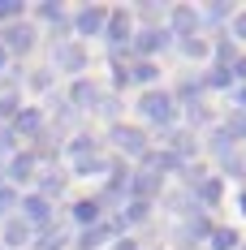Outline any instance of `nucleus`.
Wrapping results in <instances>:
<instances>
[{"label":"nucleus","mask_w":246,"mask_h":250,"mask_svg":"<svg viewBox=\"0 0 246 250\" xmlns=\"http://www.w3.org/2000/svg\"><path fill=\"white\" fill-rule=\"evenodd\" d=\"M138 112H143L151 125H173V117H177V100H173L169 91L151 86V91H143V100H138Z\"/></svg>","instance_id":"1"},{"label":"nucleus","mask_w":246,"mask_h":250,"mask_svg":"<svg viewBox=\"0 0 246 250\" xmlns=\"http://www.w3.org/2000/svg\"><path fill=\"white\" fill-rule=\"evenodd\" d=\"M108 138H112V147L125 151V155H147V129H138V125H125V121H112V129H108Z\"/></svg>","instance_id":"2"},{"label":"nucleus","mask_w":246,"mask_h":250,"mask_svg":"<svg viewBox=\"0 0 246 250\" xmlns=\"http://www.w3.org/2000/svg\"><path fill=\"white\" fill-rule=\"evenodd\" d=\"M35 39H39V30L30 22H9L4 30H0V48L9 52V56H22V52L35 48Z\"/></svg>","instance_id":"3"},{"label":"nucleus","mask_w":246,"mask_h":250,"mask_svg":"<svg viewBox=\"0 0 246 250\" xmlns=\"http://www.w3.org/2000/svg\"><path fill=\"white\" fill-rule=\"evenodd\" d=\"M104 35H108V43H112V48H125V43L134 39V18H130V9H108Z\"/></svg>","instance_id":"4"},{"label":"nucleus","mask_w":246,"mask_h":250,"mask_svg":"<svg viewBox=\"0 0 246 250\" xmlns=\"http://www.w3.org/2000/svg\"><path fill=\"white\" fill-rule=\"evenodd\" d=\"M39 177V160L30 155V151H18L9 164H4V181L9 186H22V181H35Z\"/></svg>","instance_id":"5"},{"label":"nucleus","mask_w":246,"mask_h":250,"mask_svg":"<svg viewBox=\"0 0 246 250\" xmlns=\"http://www.w3.org/2000/svg\"><path fill=\"white\" fill-rule=\"evenodd\" d=\"M18 207H22V220H26L30 229L52 225V203L44 199V194H26V199H18Z\"/></svg>","instance_id":"6"},{"label":"nucleus","mask_w":246,"mask_h":250,"mask_svg":"<svg viewBox=\"0 0 246 250\" xmlns=\"http://www.w3.org/2000/svg\"><path fill=\"white\" fill-rule=\"evenodd\" d=\"M199 22H203V13H199L195 4H177V9H169V26L181 35V39L199 35ZM173 30H169V35H173Z\"/></svg>","instance_id":"7"},{"label":"nucleus","mask_w":246,"mask_h":250,"mask_svg":"<svg viewBox=\"0 0 246 250\" xmlns=\"http://www.w3.org/2000/svg\"><path fill=\"white\" fill-rule=\"evenodd\" d=\"M160 186H164V177L151 173V168H138V173H130V194L138 203H151L156 194H160Z\"/></svg>","instance_id":"8"},{"label":"nucleus","mask_w":246,"mask_h":250,"mask_svg":"<svg viewBox=\"0 0 246 250\" xmlns=\"http://www.w3.org/2000/svg\"><path fill=\"white\" fill-rule=\"evenodd\" d=\"M130 43H134V52H138V61H151V56H156L160 48H169V30L151 26V30H138Z\"/></svg>","instance_id":"9"},{"label":"nucleus","mask_w":246,"mask_h":250,"mask_svg":"<svg viewBox=\"0 0 246 250\" xmlns=\"http://www.w3.org/2000/svg\"><path fill=\"white\" fill-rule=\"evenodd\" d=\"M56 65H61L65 74H82V69H87V48H82L78 39L56 43Z\"/></svg>","instance_id":"10"},{"label":"nucleus","mask_w":246,"mask_h":250,"mask_svg":"<svg viewBox=\"0 0 246 250\" xmlns=\"http://www.w3.org/2000/svg\"><path fill=\"white\" fill-rule=\"evenodd\" d=\"M13 138H39L44 134V112L39 108H18V117H13Z\"/></svg>","instance_id":"11"},{"label":"nucleus","mask_w":246,"mask_h":250,"mask_svg":"<svg viewBox=\"0 0 246 250\" xmlns=\"http://www.w3.org/2000/svg\"><path fill=\"white\" fill-rule=\"evenodd\" d=\"M0 242H4L9 250H22V246L35 242V229L26 225L22 216H9V220H4V233H0Z\"/></svg>","instance_id":"12"},{"label":"nucleus","mask_w":246,"mask_h":250,"mask_svg":"<svg viewBox=\"0 0 246 250\" xmlns=\"http://www.w3.org/2000/svg\"><path fill=\"white\" fill-rule=\"evenodd\" d=\"M104 22H108V9L104 4H87V9H78L74 30L78 35H104Z\"/></svg>","instance_id":"13"},{"label":"nucleus","mask_w":246,"mask_h":250,"mask_svg":"<svg viewBox=\"0 0 246 250\" xmlns=\"http://www.w3.org/2000/svg\"><path fill=\"white\" fill-rule=\"evenodd\" d=\"M65 104H69V108H95L99 104V86L91 82V78H78L74 86H69V100Z\"/></svg>","instance_id":"14"},{"label":"nucleus","mask_w":246,"mask_h":250,"mask_svg":"<svg viewBox=\"0 0 246 250\" xmlns=\"http://www.w3.org/2000/svg\"><path fill=\"white\" fill-rule=\"evenodd\" d=\"M164 143H169V151L181 160V164L199 151V143H195V134H190V129H169V134H164Z\"/></svg>","instance_id":"15"},{"label":"nucleus","mask_w":246,"mask_h":250,"mask_svg":"<svg viewBox=\"0 0 246 250\" xmlns=\"http://www.w3.org/2000/svg\"><path fill=\"white\" fill-rule=\"evenodd\" d=\"M112 160H104L99 151H87V155H74V173L78 177H95V173H108Z\"/></svg>","instance_id":"16"},{"label":"nucleus","mask_w":246,"mask_h":250,"mask_svg":"<svg viewBox=\"0 0 246 250\" xmlns=\"http://www.w3.org/2000/svg\"><path fill=\"white\" fill-rule=\"evenodd\" d=\"M65 242H69V233H65L61 225H44V229H35V246H39V250H61Z\"/></svg>","instance_id":"17"},{"label":"nucleus","mask_w":246,"mask_h":250,"mask_svg":"<svg viewBox=\"0 0 246 250\" xmlns=\"http://www.w3.org/2000/svg\"><path fill=\"white\" fill-rule=\"evenodd\" d=\"M108 237H112V225H108V220H104V225H91V229L78 233V250H95V246H104Z\"/></svg>","instance_id":"18"},{"label":"nucleus","mask_w":246,"mask_h":250,"mask_svg":"<svg viewBox=\"0 0 246 250\" xmlns=\"http://www.w3.org/2000/svg\"><path fill=\"white\" fill-rule=\"evenodd\" d=\"M99 207H104L99 199H78V203H74V220H78L82 229L99 225Z\"/></svg>","instance_id":"19"},{"label":"nucleus","mask_w":246,"mask_h":250,"mask_svg":"<svg viewBox=\"0 0 246 250\" xmlns=\"http://www.w3.org/2000/svg\"><path fill=\"white\" fill-rule=\"evenodd\" d=\"M39 194L44 199H56V194H65V173H56V168H48V173H39Z\"/></svg>","instance_id":"20"},{"label":"nucleus","mask_w":246,"mask_h":250,"mask_svg":"<svg viewBox=\"0 0 246 250\" xmlns=\"http://www.w3.org/2000/svg\"><path fill=\"white\" fill-rule=\"evenodd\" d=\"M207 242H212V250H238V229H229V225H216L212 233H207Z\"/></svg>","instance_id":"21"},{"label":"nucleus","mask_w":246,"mask_h":250,"mask_svg":"<svg viewBox=\"0 0 246 250\" xmlns=\"http://www.w3.org/2000/svg\"><path fill=\"white\" fill-rule=\"evenodd\" d=\"M195 194H199V203H207V207H216V203H221V194H224L221 177H203V181L195 186Z\"/></svg>","instance_id":"22"},{"label":"nucleus","mask_w":246,"mask_h":250,"mask_svg":"<svg viewBox=\"0 0 246 250\" xmlns=\"http://www.w3.org/2000/svg\"><path fill=\"white\" fill-rule=\"evenodd\" d=\"M156 78H160L156 61H134V65H130V82H143V86H151Z\"/></svg>","instance_id":"23"},{"label":"nucleus","mask_w":246,"mask_h":250,"mask_svg":"<svg viewBox=\"0 0 246 250\" xmlns=\"http://www.w3.org/2000/svg\"><path fill=\"white\" fill-rule=\"evenodd\" d=\"M207 39H203V35H190V39H181V56H190V61H203V56H207Z\"/></svg>","instance_id":"24"},{"label":"nucleus","mask_w":246,"mask_h":250,"mask_svg":"<svg viewBox=\"0 0 246 250\" xmlns=\"http://www.w3.org/2000/svg\"><path fill=\"white\" fill-rule=\"evenodd\" d=\"M13 207H18V190H13L9 181H0V216L9 220V211H13Z\"/></svg>","instance_id":"25"},{"label":"nucleus","mask_w":246,"mask_h":250,"mask_svg":"<svg viewBox=\"0 0 246 250\" xmlns=\"http://www.w3.org/2000/svg\"><path fill=\"white\" fill-rule=\"evenodd\" d=\"M224 134H229V138H246V112L233 108V117L224 121Z\"/></svg>","instance_id":"26"},{"label":"nucleus","mask_w":246,"mask_h":250,"mask_svg":"<svg viewBox=\"0 0 246 250\" xmlns=\"http://www.w3.org/2000/svg\"><path fill=\"white\" fill-rule=\"evenodd\" d=\"M87 151H99L95 138H91V134H74V143H69V160H74V155H87Z\"/></svg>","instance_id":"27"},{"label":"nucleus","mask_w":246,"mask_h":250,"mask_svg":"<svg viewBox=\"0 0 246 250\" xmlns=\"http://www.w3.org/2000/svg\"><path fill=\"white\" fill-rule=\"evenodd\" d=\"M22 18V0H0V22L9 26V22H18Z\"/></svg>","instance_id":"28"},{"label":"nucleus","mask_w":246,"mask_h":250,"mask_svg":"<svg viewBox=\"0 0 246 250\" xmlns=\"http://www.w3.org/2000/svg\"><path fill=\"white\" fill-rule=\"evenodd\" d=\"M203 82H207V86H216V91H224V86H233V74H229V69H221V65H216V69H212V74L203 78Z\"/></svg>","instance_id":"29"},{"label":"nucleus","mask_w":246,"mask_h":250,"mask_svg":"<svg viewBox=\"0 0 246 250\" xmlns=\"http://www.w3.org/2000/svg\"><path fill=\"white\" fill-rule=\"evenodd\" d=\"M0 117H18V95H4L0 100Z\"/></svg>","instance_id":"30"},{"label":"nucleus","mask_w":246,"mask_h":250,"mask_svg":"<svg viewBox=\"0 0 246 250\" xmlns=\"http://www.w3.org/2000/svg\"><path fill=\"white\" fill-rule=\"evenodd\" d=\"M233 39H246V9L233 13Z\"/></svg>","instance_id":"31"},{"label":"nucleus","mask_w":246,"mask_h":250,"mask_svg":"<svg viewBox=\"0 0 246 250\" xmlns=\"http://www.w3.org/2000/svg\"><path fill=\"white\" fill-rule=\"evenodd\" d=\"M229 74H233V78H242V82H246V52L238 56V61H233V65H229Z\"/></svg>","instance_id":"32"},{"label":"nucleus","mask_w":246,"mask_h":250,"mask_svg":"<svg viewBox=\"0 0 246 250\" xmlns=\"http://www.w3.org/2000/svg\"><path fill=\"white\" fill-rule=\"evenodd\" d=\"M13 151V129H0V155H9Z\"/></svg>","instance_id":"33"},{"label":"nucleus","mask_w":246,"mask_h":250,"mask_svg":"<svg viewBox=\"0 0 246 250\" xmlns=\"http://www.w3.org/2000/svg\"><path fill=\"white\" fill-rule=\"evenodd\" d=\"M30 86H35V91H48V86H52V74H35V78H30Z\"/></svg>","instance_id":"34"},{"label":"nucleus","mask_w":246,"mask_h":250,"mask_svg":"<svg viewBox=\"0 0 246 250\" xmlns=\"http://www.w3.org/2000/svg\"><path fill=\"white\" fill-rule=\"evenodd\" d=\"M207 18H212V22H221V18H229V4H212V9H207Z\"/></svg>","instance_id":"35"},{"label":"nucleus","mask_w":246,"mask_h":250,"mask_svg":"<svg viewBox=\"0 0 246 250\" xmlns=\"http://www.w3.org/2000/svg\"><path fill=\"white\" fill-rule=\"evenodd\" d=\"M112 250H138V242H134V237H117V242H112Z\"/></svg>","instance_id":"36"},{"label":"nucleus","mask_w":246,"mask_h":250,"mask_svg":"<svg viewBox=\"0 0 246 250\" xmlns=\"http://www.w3.org/2000/svg\"><path fill=\"white\" fill-rule=\"evenodd\" d=\"M4 69H9V52L0 48V74H4Z\"/></svg>","instance_id":"37"},{"label":"nucleus","mask_w":246,"mask_h":250,"mask_svg":"<svg viewBox=\"0 0 246 250\" xmlns=\"http://www.w3.org/2000/svg\"><path fill=\"white\" fill-rule=\"evenodd\" d=\"M0 181H4V160H0Z\"/></svg>","instance_id":"38"},{"label":"nucleus","mask_w":246,"mask_h":250,"mask_svg":"<svg viewBox=\"0 0 246 250\" xmlns=\"http://www.w3.org/2000/svg\"><path fill=\"white\" fill-rule=\"evenodd\" d=\"M242 211H246V190H242Z\"/></svg>","instance_id":"39"},{"label":"nucleus","mask_w":246,"mask_h":250,"mask_svg":"<svg viewBox=\"0 0 246 250\" xmlns=\"http://www.w3.org/2000/svg\"><path fill=\"white\" fill-rule=\"evenodd\" d=\"M238 250H246V242H238Z\"/></svg>","instance_id":"40"},{"label":"nucleus","mask_w":246,"mask_h":250,"mask_svg":"<svg viewBox=\"0 0 246 250\" xmlns=\"http://www.w3.org/2000/svg\"><path fill=\"white\" fill-rule=\"evenodd\" d=\"M242 164H246V160H242Z\"/></svg>","instance_id":"41"}]
</instances>
